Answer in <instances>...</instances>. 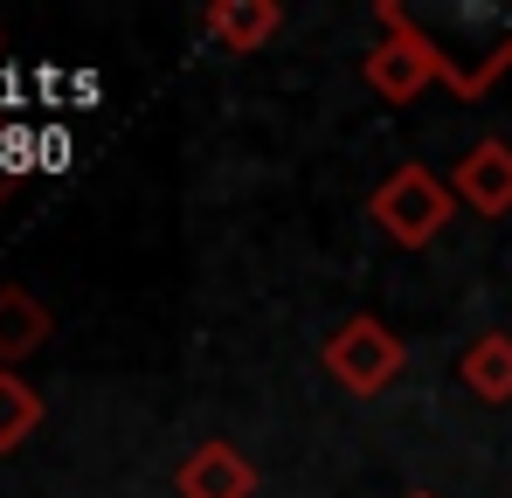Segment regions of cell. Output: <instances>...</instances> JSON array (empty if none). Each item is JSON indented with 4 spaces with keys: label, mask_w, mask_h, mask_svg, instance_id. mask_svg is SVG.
Listing matches in <instances>:
<instances>
[{
    "label": "cell",
    "mask_w": 512,
    "mask_h": 498,
    "mask_svg": "<svg viewBox=\"0 0 512 498\" xmlns=\"http://www.w3.org/2000/svg\"><path fill=\"white\" fill-rule=\"evenodd\" d=\"M35 429H42V388L0 367V457H14Z\"/></svg>",
    "instance_id": "obj_10"
},
{
    "label": "cell",
    "mask_w": 512,
    "mask_h": 498,
    "mask_svg": "<svg viewBox=\"0 0 512 498\" xmlns=\"http://www.w3.org/2000/svg\"><path fill=\"white\" fill-rule=\"evenodd\" d=\"M409 498H436V492H409Z\"/></svg>",
    "instance_id": "obj_11"
},
{
    "label": "cell",
    "mask_w": 512,
    "mask_h": 498,
    "mask_svg": "<svg viewBox=\"0 0 512 498\" xmlns=\"http://www.w3.org/2000/svg\"><path fill=\"white\" fill-rule=\"evenodd\" d=\"M49 332H56V319H49V305L28 291V284H0V367L14 374L21 360H35L42 346H49Z\"/></svg>",
    "instance_id": "obj_8"
},
{
    "label": "cell",
    "mask_w": 512,
    "mask_h": 498,
    "mask_svg": "<svg viewBox=\"0 0 512 498\" xmlns=\"http://www.w3.org/2000/svg\"><path fill=\"white\" fill-rule=\"evenodd\" d=\"M450 194H457L471 215H485V222L512 215V146L506 139H478L464 160L450 166Z\"/></svg>",
    "instance_id": "obj_6"
},
{
    "label": "cell",
    "mask_w": 512,
    "mask_h": 498,
    "mask_svg": "<svg viewBox=\"0 0 512 498\" xmlns=\"http://www.w3.org/2000/svg\"><path fill=\"white\" fill-rule=\"evenodd\" d=\"M173 492L180 498H256V464L236 443L208 436V443H194V450L173 464Z\"/></svg>",
    "instance_id": "obj_5"
},
{
    "label": "cell",
    "mask_w": 512,
    "mask_h": 498,
    "mask_svg": "<svg viewBox=\"0 0 512 498\" xmlns=\"http://www.w3.org/2000/svg\"><path fill=\"white\" fill-rule=\"evenodd\" d=\"M374 28H381V42L360 56V77L367 90L381 97V104H416L429 83H436V63H429V49L402 28V14H395V0H374Z\"/></svg>",
    "instance_id": "obj_4"
},
{
    "label": "cell",
    "mask_w": 512,
    "mask_h": 498,
    "mask_svg": "<svg viewBox=\"0 0 512 498\" xmlns=\"http://www.w3.org/2000/svg\"><path fill=\"white\" fill-rule=\"evenodd\" d=\"M457 381H464L478 402L506 409L512 402V332H478V339L464 346V360H457Z\"/></svg>",
    "instance_id": "obj_9"
},
{
    "label": "cell",
    "mask_w": 512,
    "mask_h": 498,
    "mask_svg": "<svg viewBox=\"0 0 512 498\" xmlns=\"http://www.w3.org/2000/svg\"><path fill=\"white\" fill-rule=\"evenodd\" d=\"M450 208H457V194H450V187L436 180V166H423V160H402L374 194H367V222L395 249H429L450 229Z\"/></svg>",
    "instance_id": "obj_2"
},
{
    "label": "cell",
    "mask_w": 512,
    "mask_h": 498,
    "mask_svg": "<svg viewBox=\"0 0 512 498\" xmlns=\"http://www.w3.org/2000/svg\"><path fill=\"white\" fill-rule=\"evenodd\" d=\"M319 367L340 381L353 402H374V395H388V388H395V374L409 367V346L381 326L374 312H353V319H340V326L326 332Z\"/></svg>",
    "instance_id": "obj_3"
},
{
    "label": "cell",
    "mask_w": 512,
    "mask_h": 498,
    "mask_svg": "<svg viewBox=\"0 0 512 498\" xmlns=\"http://www.w3.org/2000/svg\"><path fill=\"white\" fill-rule=\"evenodd\" d=\"M395 14L429 49L436 83H450V97L464 104H478L512 70V0H436V7L395 0Z\"/></svg>",
    "instance_id": "obj_1"
},
{
    "label": "cell",
    "mask_w": 512,
    "mask_h": 498,
    "mask_svg": "<svg viewBox=\"0 0 512 498\" xmlns=\"http://www.w3.org/2000/svg\"><path fill=\"white\" fill-rule=\"evenodd\" d=\"M201 28L229 49V56H256L270 35H284V7L277 0H208Z\"/></svg>",
    "instance_id": "obj_7"
},
{
    "label": "cell",
    "mask_w": 512,
    "mask_h": 498,
    "mask_svg": "<svg viewBox=\"0 0 512 498\" xmlns=\"http://www.w3.org/2000/svg\"><path fill=\"white\" fill-rule=\"evenodd\" d=\"M0 56H7V35H0Z\"/></svg>",
    "instance_id": "obj_12"
}]
</instances>
